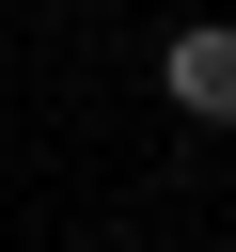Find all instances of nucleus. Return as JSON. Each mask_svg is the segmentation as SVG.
Segmentation results:
<instances>
[{
	"label": "nucleus",
	"instance_id": "obj_1",
	"mask_svg": "<svg viewBox=\"0 0 236 252\" xmlns=\"http://www.w3.org/2000/svg\"><path fill=\"white\" fill-rule=\"evenodd\" d=\"M157 94H173L189 126H236V16H189V32L157 47Z\"/></svg>",
	"mask_w": 236,
	"mask_h": 252
}]
</instances>
